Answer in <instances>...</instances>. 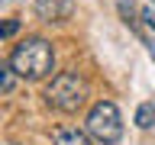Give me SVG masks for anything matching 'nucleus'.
I'll return each instance as SVG.
<instances>
[{"instance_id":"4","label":"nucleus","mask_w":155,"mask_h":145,"mask_svg":"<svg viewBox=\"0 0 155 145\" xmlns=\"http://www.w3.org/2000/svg\"><path fill=\"white\" fill-rule=\"evenodd\" d=\"M36 13L45 23H65L74 13V0H36Z\"/></svg>"},{"instance_id":"8","label":"nucleus","mask_w":155,"mask_h":145,"mask_svg":"<svg viewBox=\"0 0 155 145\" xmlns=\"http://www.w3.org/2000/svg\"><path fill=\"white\" fill-rule=\"evenodd\" d=\"M120 16L126 19V26H133L136 32H139V23H136V19H142V13L136 16V3L133 0H120Z\"/></svg>"},{"instance_id":"3","label":"nucleus","mask_w":155,"mask_h":145,"mask_svg":"<svg viewBox=\"0 0 155 145\" xmlns=\"http://www.w3.org/2000/svg\"><path fill=\"white\" fill-rule=\"evenodd\" d=\"M84 129H87L91 139H97V142L116 145V142H120V135H123V119H120L116 103H110V100L94 103V106H91V113H87Z\"/></svg>"},{"instance_id":"1","label":"nucleus","mask_w":155,"mask_h":145,"mask_svg":"<svg viewBox=\"0 0 155 145\" xmlns=\"http://www.w3.org/2000/svg\"><path fill=\"white\" fill-rule=\"evenodd\" d=\"M10 65L16 71V77H26V81H42L45 74H52V68H55V52L48 45L45 39H26V42H19L13 48V55H10Z\"/></svg>"},{"instance_id":"7","label":"nucleus","mask_w":155,"mask_h":145,"mask_svg":"<svg viewBox=\"0 0 155 145\" xmlns=\"http://www.w3.org/2000/svg\"><path fill=\"white\" fill-rule=\"evenodd\" d=\"M136 126H139V129H152L155 126V103H139V110H136Z\"/></svg>"},{"instance_id":"11","label":"nucleus","mask_w":155,"mask_h":145,"mask_svg":"<svg viewBox=\"0 0 155 145\" xmlns=\"http://www.w3.org/2000/svg\"><path fill=\"white\" fill-rule=\"evenodd\" d=\"M149 55H152V61H155V42H149Z\"/></svg>"},{"instance_id":"12","label":"nucleus","mask_w":155,"mask_h":145,"mask_svg":"<svg viewBox=\"0 0 155 145\" xmlns=\"http://www.w3.org/2000/svg\"><path fill=\"white\" fill-rule=\"evenodd\" d=\"M149 3H152V7H155V0H149Z\"/></svg>"},{"instance_id":"6","label":"nucleus","mask_w":155,"mask_h":145,"mask_svg":"<svg viewBox=\"0 0 155 145\" xmlns=\"http://www.w3.org/2000/svg\"><path fill=\"white\" fill-rule=\"evenodd\" d=\"M13 84H16V71H13V65H10V61H3V58H0V97L10 94V90H13Z\"/></svg>"},{"instance_id":"9","label":"nucleus","mask_w":155,"mask_h":145,"mask_svg":"<svg viewBox=\"0 0 155 145\" xmlns=\"http://www.w3.org/2000/svg\"><path fill=\"white\" fill-rule=\"evenodd\" d=\"M19 32V19H3L0 23V39H10V36H16Z\"/></svg>"},{"instance_id":"2","label":"nucleus","mask_w":155,"mask_h":145,"mask_svg":"<svg viewBox=\"0 0 155 145\" xmlns=\"http://www.w3.org/2000/svg\"><path fill=\"white\" fill-rule=\"evenodd\" d=\"M45 100H48V106H55L61 113H78L87 103V81L78 71H61V74L52 77Z\"/></svg>"},{"instance_id":"5","label":"nucleus","mask_w":155,"mask_h":145,"mask_svg":"<svg viewBox=\"0 0 155 145\" xmlns=\"http://www.w3.org/2000/svg\"><path fill=\"white\" fill-rule=\"evenodd\" d=\"M55 145H91L87 132L81 129H58L55 132Z\"/></svg>"},{"instance_id":"10","label":"nucleus","mask_w":155,"mask_h":145,"mask_svg":"<svg viewBox=\"0 0 155 145\" xmlns=\"http://www.w3.org/2000/svg\"><path fill=\"white\" fill-rule=\"evenodd\" d=\"M142 19H145V26L155 32V7H145V10H142Z\"/></svg>"}]
</instances>
